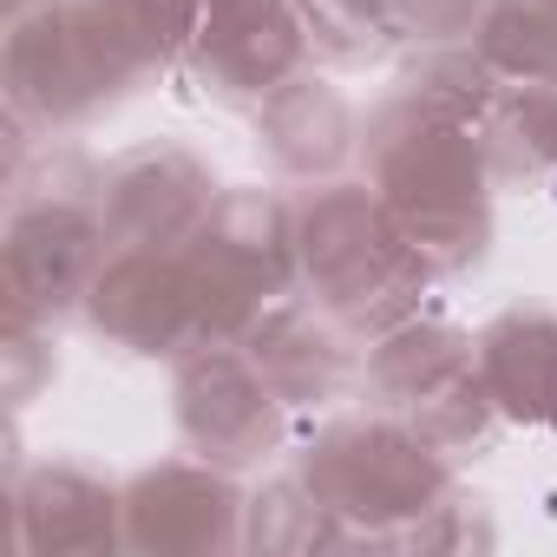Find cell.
<instances>
[{
  "mask_svg": "<svg viewBox=\"0 0 557 557\" xmlns=\"http://www.w3.org/2000/svg\"><path fill=\"white\" fill-rule=\"evenodd\" d=\"M355 171L381 190V203L394 210L407 243L433 262L440 283L485 262L492 230H498V184L472 125L387 86L361 119Z\"/></svg>",
  "mask_w": 557,
  "mask_h": 557,
  "instance_id": "obj_1",
  "label": "cell"
},
{
  "mask_svg": "<svg viewBox=\"0 0 557 557\" xmlns=\"http://www.w3.org/2000/svg\"><path fill=\"white\" fill-rule=\"evenodd\" d=\"M164 79L125 0H8L0 106L14 125L53 138Z\"/></svg>",
  "mask_w": 557,
  "mask_h": 557,
  "instance_id": "obj_2",
  "label": "cell"
},
{
  "mask_svg": "<svg viewBox=\"0 0 557 557\" xmlns=\"http://www.w3.org/2000/svg\"><path fill=\"white\" fill-rule=\"evenodd\" d=\"M296 249H302V289L335 315H348L361 342L433 309L440 289L433 262L407 243V230L361 171L296 190Z\"/></svg>",
  "mask_w": 557,
  "mask_h": 557,
  "instance_id": "obj_3",
  "label": "cell"
},
{
  "mask_svg": "<svg viewBox=\"0 0 557 557\" xmlns=\"http://www.w3.org/2000/svg\"><path fill=\"white\" fill-rule=\"evenodd\" d=\"M289 466L355 531L361 550H387L394 531H407L420 511H433L459 485V466L433 453L407 413H381V407H348L315 420L296 440Z\"/></svg>",
  "mask_w": 557,
  "mask_h": 557,
  "instance_id": "obj_4",
  "label": "cell"
},
{
  "mask_svg": "<svg viewBox=\"0 0 557 557\" xmlns=\"http://www.w3.org/2000/svg\"><path fill=\"white\" fill-rule=\"evenodd\" d=\"M197 283L203 342H243V329L302 289V249H296V190L256 177L223 184L210 216L177 243Z\"/></svg>",
  "mask_w": 557,
  "mask_h": 557,
  "instance_id": "obj_5",
  "label": "cell"
},
{
  "mask_svg": "<svg viewBox=\"0 0 557 557\" xmlns=\"http://www.w3.org/2000/svg\"><path fill=\"white\" fill-rule=\"evenodd\" d=\"M296 407L269 387L243 342H197L171 361V426L190 453L256 479L296 446Z\"/></svg>",
  "mask_w": 557,
  "mask_h": 557,
  "instance_id": "obj_6",
  "label": "cell"
},
{
  "mask_svg": "<svg viewBox=\"0 0 557 557\" xmlns=\"http://www.w3.org/2000/svg\"><path fill=\"white\" fill-rule=\"evenodd\" d=\"M112 256V230L92 190H21L0 230V315L66 322L86 309L92 275Z\"/></svg>",
  "mask_w": 557,
  "mask_h": 557,
  "instance_id": "obj_7",
  "label": "cell"
},
{
  "mask_svg": "<svg viewBox=\"0 0 557 557\" xmlns=\"http://www.w3.org/2000/svg\"><path fill=\"white\" fill-rule=\"evenodd\" d=\"M249 479L203 459L164 453L125 479V550L132 557H236Z\"/></svg>",
  "mask_w": 557,
  "mask_h": 557,
  "instance_id": "obj_8",
  "label": "cell"
},
{
  "mask_svg": "<svg viewBox=\"0 0 557 557\" xmlns=\"http://www.w3.org/2000/svg\"><path fill=\"white\" fill-rule=\"evenodd\" d=\"M302 66H315L302 0H216L177 73L197 99H210L223 112H256Z\"/></svg>",
  "mask_w": 557,
  "mask_h": 557,
  "instance_id": "obj_9",
  "label": "cell"
},
{
  "mask_svg": "<svg viewBox=\"0 0 557 557\" xmlns=\"http://www.w3.org/2000/svg\"><path fill=\"white\" fill-rule=\"evenodd\" d=\"M79 322L132 361H177L184 348L203 342V309L184 249H112L106 269L92 275Z\"/></svg>",
  "mask_w": 557,
  "mask_h": 557,
  "instance_id": "obj_10",
  "label": "cell"
},
{
  "mask_svg": "<svg viewBox=\"0 0 557 557\" xmlns=\"http://www.w3.org/2000/svg\"><path fill=\"white\" fill-rule=\"evenodd\" d=\"M223 177L203 151L177 138L125 145L99 164V216L112 230V249H177L216 203Z\"/></svg>",
  "mask_w": 557,
  "mask_h": 557,
  "instance_id": "obj_11",
  "label": "cell"
},
{
  "mask_svg": "<svg viewBox=\"0 0 557 557\" xmlns=\"http://www.w3.org/2000/svg\"><path fill=\"white\" fill-rule=\"evenodd\" d=\"M361 106L335 86L329 66H302L249 112V145L275 184H329L361 164Z\"/></svg>",
  "mask_w": 557,
  "mask_h": 557,
  "instance_id": "obj_12",
  "label": "cell"
},
{
  "mask_svg": "<svg viewBox=\"0 0 557 557\" xmlns=\"http://www.w3.org/2000/svg\"><path fill=\"white\" fill-rule=\"evenodd\" d=\"M243 348L256 355V368L269 374V387L283 394L296 413H329L335 400H355L361 355H368V342L348 329V315H335L309 289H296L275 309H262L243 329Z\"/></svg>",
  "mask_w": 557,
  "mask_h": 557,
  "instance_id": "obj_13",
  "label": "cell"
},
{
  "mask_svg": "<svg viewBox=\"0 0 557 557\" xmlns=\"http://www.w3.org/2000/svg\"><path fill=\"white\" fill-rule=\"evenodd\" d=\"M8 524L21 557H119L125 479H106L79 459H34L8 485Z\"/></svg>",
  "mask_w": 557,
  "mask_h": 557,
  "instance_id": "obj_14",
  "label": "cell"
},
{
  "mask_svg": "<svg viewBox=\"0 0 557 557\" xmlns=\"http://www.w3.org/2000/svg\"><path fill=\"white\" fill-rule=\"evenodd\" d=\"M472 361H479L505 426L557 433V309L505 302L492 322H479Z\"/></svg>",
  "mask_w": 557,
  "mask_h": 557,
  "instance_id": "obj_15",
  "label": "cell"
},
{
  "mask_svg": "<svg viewBox=\"0 0 557 557\" xmlns=\"http://www.w3.org/2000/svg\"><path fill=\"white\" fill-rule=\"evenodd\" d=\"M472 348H479V329H466L440 309H420V315H407V322H394L368 342L355 400L381 407V413H407L426 387H440L453 368H466Z\"/></svg>",
  "mask_w": 557,
  "mask_h": 557,
  "instance_id": "obj_16",
  "label": "cell"
},
{
  "mask_svg": "<svg viewBox=\"0 0 557 557\" xmlns=\"http://www.w3.org/2000/svg\"><path fill=\"white\" fill-rule=\"evenodd\" d=\"M322 550H361V544L309 492V479L296 466L256 472L249 505H243V557H322Z\"/></svg>",
  "mask_w": 557,
  "mask_h": 557,
  "instance_id": "obj_17",
  "label": "cell"
},
{
  "mask_svg": "<svg viewBox=\"0 0 557 557\" xmlns=\"http://www.w3.org/2000/svg\"><path fill=\"white\" fill-rule=\"evenodd\" d=\"M472 132L498 190H537L557 177V86H498Z\"/></svg>",
  "mask_w": 557,
  "mask_h": 557,
  "instance_id": "obj_18",
  "label": "cell"
},
{
  "mask_svg": "<svg viewBox=\"0 0 557 557\" xmlns=\"http://www.w3.org/2000/svg\"><path fill=\"white\" fill-rule=\"evenodd\" d=\"M472 47L505 86H557V0H485Z\"/></svg>",
  "mask_w": 557,
  "mask_h": 557,
  "instance_id": "obj_19",
  "label": "cell"
},
{
  "mask_svg": "<svg viewBox=\"0 0 557 557\" xmlns=\"http://www.w3.org/2000/svg\"><path fill=\"white\" fill-rule=\"evenodd\" d=\"M407 420H413V433H420L433 453H446L453 466L492 453V440L505 433V413H498V400H492L479 361H466V368H453L440 387H426V394L407 407Z\"/></svg>",
  "mask_w": 557,
  "mask_h": 557,
  "instance_id": "obj_20",
  "label": "cell"
},
{
  "mask_svg": "<svg viewBox=\"0 0 557 557\" xmlns=\"http://www.w3.org/2000/svg\"><path fill=\"white\" fill-rule=\"evenodd\" d=\"M394 60H400V66H394V86H400L407 99H420V106L459 119V125H479V112H485L492 92L505 86V79L479 60L472 40H433V47H407V53H394Z\"/></svg>",
  "mask_w": 557,
  "mask_h": 557,
  "instance_id": "obj_21",
  "label": "cell"
},
{
  "mask_svg": "<svg viewBox=\"0 0 557 557\" xmlns=\"http://www.w3.org/2000/svg\"><path fill=\"white\" fill-rule=\"evenodd\" d=\"M302 21L315 40V66L329 73H361V66L394 60L387 0H302Z\"/></svg>",
  "mask_w": 557,
  "mask_h": 557,
  "instance_id": "obj_22",
  "label": "cell"
},
{
  "mask_svg": "<svg viewBox=\"0 0 557 557\" xmlns=\"http://www.w3.org/2000/svg\"><path fill=\"white\" fill-rule=\"evenodd\" d=\"M387 550H420V557H472V550H498V518L479 492L453 485L433 511H420L407 531H394Z\"/></svg>",
  "mask_w": 557,
  "mask_h": 557,
  "instance_id": "obj_23",
  "label": "cell"
},
{
  "mask_svg": "<svg viewBox=\"0 0 557 557\" xmlns=\"http://www.w3.org/2000/svg\"><path fill=\"white\" fill-rule=\"evenodd\" d=\"M60 381V322L40 315H0V400L27 413Z\"/></svg>",
  "mask_w": 557,
  "mask_h": 557,
  "instance_id": "obj_24",
  "label": "cell"
},
{
  "mask_svg": "<svg viewBox=\"0 0 557 557\" xmlns=\"http://www.w3.org/2000/svg\"><path fill=\"white\" fill-rule=\"evenodd\" d=\"M479 14L485 0H387V34H394V53L433 47V40H472Z\"/></svg>",
  "mask_w": 557,
  "mask_h": 557,
  "instance_id": "obj_25",
  "label": "cell"
},
{
  "mask_svg": "<svg viewBox=\"0 0 557 557\" xmlns=\"http://www.w3.org/2000/svg\"><path fill=\"white\" fill-rule=\"evenodd\" d=\"M125 8H132L138 34H145L158 73H177L190 40H197V27H203V14H210V0H125Z\"/></svg>",
  "mask_w": 557,
  "mask_h": 557,
  "instance_id": "obj_26",
  "label": "cell"
},
{
  "mask_svg": "<svg viewBox=\"0 0 557 557\" xmlns=\"http://www.w3.org/2000/svg\"><path fill=\"white\" fill-rule=\"evenodd\" d=\"M550 197H557V177H550Z\"/></svg>",
  "mask_w": 557,
  "mask_h": 557,
  "instance_id": "obj_27",
  "label": "cell"
},
{
  "mask_svg": "<svg viewBox=\"0 0 557 557\" xmlns=\"http://www.w3.org/2000/svg\"><path fill=\"white\" fill-rule=\"evenodd\" d=\"M210 8H216V0H210Z\"/></svg>",
  "mask_w": 557,
  "mask_h": 557,
  "instance_id": "obj_28",
  "label": "cell"
}]
</instances>
